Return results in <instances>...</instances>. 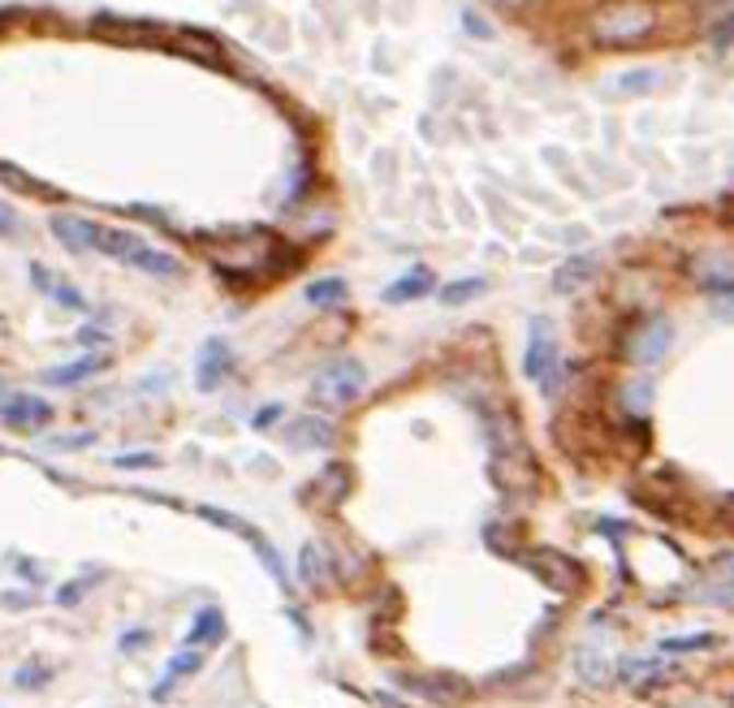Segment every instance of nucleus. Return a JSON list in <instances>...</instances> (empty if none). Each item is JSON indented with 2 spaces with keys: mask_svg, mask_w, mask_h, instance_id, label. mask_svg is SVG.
<instances>
[{
  "mask_svg": "<svg viewBox=\"0 0 734 708\" xmlns=\"http://www.w3.org/2000/svg\"><path fill=\"white\" fill-rule=\"evenodd\" d=\"M0 182H9V186H18V191H26V195H39V191H44L39 182H26V173H22L18 164H0Z\"/></svg>",
  "mask_w": 734,
  "mask_h": 708,
  "instance_id": "nucleus-25",
  "label": "nucleus"
},
{
  "mask_svg": "<svg viewBox=\"0 0 734 708\" xmlns=\"http://www.w3.org/2000/svg\"><path fill=\"white\" fill-rule=\"evenodd\" d=\"M484 289H489L484 277H462V282H454V285H440V302H445V307H458V302L480 298Z\"/></svg>",
  "mask_w": 734,
  "mask_h": 708,
  "instance_id": "nucleus-23",
  "label": "nucleus"
},
{
  "mask_svg": "<svg viewBox=\"0 0 734 708\" xmlns=\"http://www.w3.org/2000/svg\"><path fill=\"white\" fill-rule=\"evenodd\" d=\"M657 82H661L657 70H635V78H622V82H618V91H640V87L649 91V87H657Z\"/></svg>",
  "mask_w": 734,
  "mask_h": 708,
  "instance_id": "nucleus-27",
  "label": "nucleus"
},
{
  "mask_svg": "<svg viewBox=\"0 0 734 708\" xmlns=\"http://www.w3.org/2000/svg\"><path fill=\"white\" fill-rule=\"evenodd\" d=\"M489 445H493L489 471H493L497 489L502 493H527L536 484V463H531V449H527L523 432L514 424V415H493L489 420Z\"/></svg>",
  "mask_w": 734,
  "mask_h": 708,
  "instance_id": "nucleus-1",
  "label": "nucleus"
},
{
  "mask_svg": "<svg viewBox=\"0 0 734 708\" xmlns=\"http://www.w3.org/2000/svg\"><path fill=\"white\" fill-rule=\"evenodd\" d=\"M160 458L156 454H126V458H117V467H156Z\"/></svg>",
  "mask_w": 734,
  "mask_h": 708,
  "instance_id": "nucleus-32",
  "label": "nucleus"
},
{
  "mask_svg": "<svg viewBox=\"0 0 734 708\" xmlns=\"http://www.w3.org/2000/svg\"><path fill=\"white\" fill-rule=\"evenodd\" d=\"M199 665H204V652H195V648L186 643V652L169 661V674H164V683H160V692H156V696L164 700V696H169V683H173V678H186V674H195Z\"/></svg>",
  "mask_w": 734,
  "mask_h": 708,
  "instance_id": "nucleus-22",
  "label": "nucleus"
},
{
  "mask_svg": "<svg viewBox=\"0 0 734 708\" xmlns=\"http://www.w3.org/2000/svg\"><path fill=\"white\" fill-rule=\"evenodd\" d=\"M523 372L553 398L562 385V351H558V329L549 320H531L527 329V354H523Z\"/></svg>",
  "mask_w": 734,
  "mask_h": 708,
  "instance_id": "nucleus-5",
  "label": "nucleus"
},
{
  "mask_svg": "<svg viewBox=\"0 0 734 708\" xmlns=\"http://www.w3.org/2000/svg\"><path fill=\"white\" fill-rule=\"evenodd\" d=\"M653 26H657V13L644 0H622L592 18V31L600 44H640L653 35Z\"/></svg>",
  "mask_w": 734,
  "mask_h": 708,
  "instance_id": "nucleus-4",
  "label": "nucleus"
},
{
  "mask_svg": "<svg viewBox=\"0 0 734 708\" xmlns=\"http://www.w3.org/2000/svg\"><path fill=\"white\" fill-rule=\"evenodd\" d=\"M704 643H713L709 636H691V639H669V643H661V652H683V648H704Z\"/></svg>",
  "mask_w": 734,
  "mask_h": 708,
  "instance_id": "nucleus-29",
  "label": "nucleus"
},
{
  "mask_svg": "<svg viewBox=\"0 0 734 708\" xmlns=\"http://www.w3.org/2000/svg\"><path fill=\"white\" fill-rule=\"evenodd\" d=\"M78 445H91V432H78V436H57L53 449H78Z\"/></svg>",
  "mask_w": 734,
  "mask_h": 708,
  "instance_id": "nucleus-31",
  "label": "nucleus"
},
{
  "mask_svg": "<svg viewBox=\"0 0 734 708\" xmlns=\"http://www.w3.org/2000/svg\"><path fill=\"white\" fill-rule=\"evenodd\" d=\"M229 367H233V354H229V346H225L220 338H213V342L204 346V354H199V363H195L199 389H204V393H208V389H220V380L229 376Z\"/></svg>",
  "mask_w": 734,
  "mask_h": 708,
  "instance_id": "nucleus-14",
  "label": "nucleus"
},
{
  "mask_svg": "<svg viewBox=\"0 0 734 708\" xmlns=\"http://www.w3.org/2000/svg\"><path fill=\"white\" fill-rule=\"evenodd\" d=\"M277 415H282V402H273V407H264V411H260V415L251 420V427H255V432H268V427L277 424Z\"/></svg>",
  "mask_w": 734,
  "mask_h": 708,
  "instance_id": "nucleus-28",
  "label": "nucleus"
},
{
  "mask_svg": "<svg viewBox=\"0 0 734 708\" xmlns=\"http://www.w3.org/2000/svg\"><path fill=\"white\" fill-rule=\"evenodd\" d=\"M104 367H108V354L95 351V354H87V358H73V363H61V367H48V372H44V385L70 389V385H82L87 376L104 372Z\"/></svg>",
  "mask_w": 734,
  "mask_h": 708,
  "instance_id": "nucleus-15",
  "label": "nucleus"
},
{
  "mask_svg": "<svg viewBox=\"0 0 734 708\" xmlns=\"http://www.w3.org/2000/svg\"><path fill=\"white\" fill-rule=\"evenodd\" d=\"M0 233H4V238H18V233H22V225H18V216L9 213L4 204H0Z\"/></svg>",
  "mask_w": 734,
  "mask_h": 708,
  "instance_id": "nucleus-30",
  "label": "nucleus"
},
{
  "mask_svg": "<svg viewBox=\"0 0 734 708\" xmlns=\"http://www.w3.org/2000/svg\"><path fill=\"white\" fill-rule=\"evenodd\" d=\"M147 639H151V636H147V631H130V636L122 639V648L130 652V648H139V643H147Z\"/></svg>",
  "mask_w": 734,
  "mask_h": 708,
  "instance_id": "nucleus-34",
  "label": "nucleus"
},
{
  "mask_svg": "<svg viewBox=\"0 0 734 708\" xmlns=\"http://www.w3.org/2000/svg\"><path fill=\"white\" fill-rule=\"evenodd\" d=\"M346 298H351V282H342V277H320V282L307 285V302L311 307H337Z\"/></svg>",
  "mask_w": 734,
  "mask_h": 708,
  "instance_id": "nucleus-20",
  "label": "nucleus"
},
{
  "mask_svg": "<svg viewBox=\"0 0 734 708\" xmlns=\"http://www.w3.org/2000/svg\"><path fill=\"white\" fill-rule=\"evenodd\" d=\"M691 277L713 289H731L734 285V255L731 251H700L691 260Z\"/></svg>",
  "mask_w": 734,
  "mask_h": 708,
  "instance_id": "nucleus-13",
  "label": "nucleus"
},
{
  "mask_svg": "<svg viewBox=\"0 0 734 708\" xmlns=\"http://www.w3.org/2000/svg\"><path fill=\"white\" fill-rule=\"evenodd\" d=\"M687 601H704V605H734V553L718 558L709 567V579L700 587L687 592Z\"/></svg>",
  "mask_w": 734,
  "mask_h": 708,
  "instance_id": "nucleus-10",
  "label": "nucleus"
},
{
  "mask_svg": "<svg viewBox=\"0 0 734 708\" xmlns=\"http://www.w3.org/2000/svg\"><path fill=\"white\" fill-rule=\"evenodd\" d=\"M437 289V273L433 269H406L398 282L385 289V302H415V298H424V294H433Z\"/></svg>",
  "mask_w": 734,
  "mask_h": 708,
  "instance_id": "nucleus-16",
  "label": "nucleus"
},
{
  "mask_svg": "<svg viewBox=\"0 0 734 708\" xmlns=\"http://www.w3.org/2000/svg\"><path fill=\"white\" fill-rule=\"evenodd\" d=\"M31 277H35V285H39V289H48L53 298H61L66 307H82V294H78V289H70V285H57L61 277H53L48 269H39V264H35V269H31Z\"/></svg>",
  "mask_w": 734,
  "mask_h": 708,
  "instance_id": "nucleus-24",
  "label": "nucleus"
},
{
  "mask_svg": "<svg viewBox=\"0 0 734 708\" xmlns=\"http://www.w3.org/2000/svg\"><path fill=\"white\" fill-rule=\"evenodd\" d=\"M571 665H575V678L587 683V687L609 683V674H613V648H609V639L592 636L587 643H580V652H575Z\"/></svg>",
  "mask_w": 734,
  "mask_h": 708,
  "instance_id": "nucleus-8",
  "label": "nucleus"
},
{
  "mask_svg": "<svg viewBox=\"0 0 734 708\" xmlns=\"http://www.w3.org/2000/svg\"><path fill=\"white\" fill-rule=\"evenodd\" d=\"M286 445L290 449H329L333 441H337V432L329 420H320V415H298L294 424H286Z\"/></svg>",
  "mask_w": 734,
  "mask_h": 708,
  "instance_id": "nucleus-12",
  "label": "nucleus"
},
{
  "mask_svg": "<svg viewBox=\"0 0 734 708\" xmlns=\"http://www.w3.org/2000/svg\"><path fill=\"white\" fill-rule=\"evenodd\" d=\"M48 229H53V238H57L66 251H95V242H100V225L87 220V216L53 213L48 216Z\"/></svg>",
  "mask_w": 734,
  "mask_h": 708,
  "instance_id": "nucleus-9",
  "label": "nucleus"
},
{
  "mask_svg": "<svg viewBox=\"0 0 734 708\" xmlns=\"http://www.w3.org/2000/svg\"><path fill=\"white\" fill-rule=\"evenodd\" d=\"M493 9H531L536 0H489Z\"/></svg>",
  "mask_w": 734,
  "mask_h": 708,
  "instance_id": "nucleus-33",
  "label": "nucleus"
},
{
  "mask_svg": "<svg viewBox=\"0 0 734 708\" xmlns=\"http://www.w3.org/2000/svg\"><path fill=\"white\" fill-rule=\"evenodd\" d=\"M95 251L122 260L126 269H139V273L156 277V282H177V277H186V264H182L177 255L151 247L144 233H130V229H100Z\"/></svg>",
  "mask_w": 734,
  "mask_h": 708,
  "instance_id": "nucleus-2",
  "label": "nucleus"
},
{
  "mask_svg": "<svg viewBox=\"0 0 734 708\" xmlns=\"http://www.w3.org/2000/svg\"><path fill=\"white\" fill-rule=\"evenodd\" d=\"M523 562H527V570H531L540 583H549L553 592H575V587L584 583V567H580L575 558L558 553V549H531Z\"/></svg>",
  "mask_w": 734,
  "mask_h": 708,
  "instance_id": "nucleus-6",
  "label": "nucleus"
},
{
  "mask_svg": "<svg viewBox=\"0 0 734 708\" xmlns=\"http://www.w3.org/2000/svg\"><path fill=\"white\" fill-rule=\"evenodd\" d=\"M53 420V407L39 393H4L0 398V424L22 427V432H39Z\"/></svg>",
  "mask_w": 734,
  "mask_h": 708,
  "instance_id": "nucleus-7",
  "label": "nucleus"
},
{
  "mask_svg": "<svg viewBox=\"0 0 734 708\" xmlns=\"http://www.w3.org/2000/svg\"><path fill=\"white\" fill-rule=\"evenodd\" d=\"M731 510H734V501H731Z\"/></svg>",
  "mask_w": 734,
  "mask_h": 708,
  "instance_id": "nucleus-37",
  "label": "nucleus"
},
{
  "mask_svg": "<svg viewBox=\"0 0 734 708\" xmlns=\"http://www.w3.org/2000/svg\"><path fill=\"white\" fill-rule=\"evenodd\" d=\"M592 277H596V260H592V255H575V260H566V264L553 273V289H558V294H575V289H584Z\"/></svg>",
  "mask_w": 734,
  "mask_h": 708,
  "instance_id": "nucleus-17",
  "label": "nucleus"
},
{
  "mask_svg": "<svg viewBox=\"0 0 734 708\" xmlns=\"http://www.w3.org/2000/svg\"><path fill=\"white\" fill-rule=\"evenodd\" d=\"M13 683H18V687H26V692H31V687H39V683H48V670H44V665H35V661H31V665H22V670H18V674H13Z\"/></svg>",
  "mask_w": 734,
  "mask_h": 708,
  "instance_id": "nucleus-26",
  "label": "nucleus"
},
{
  "mask_svg": "<svg viewBox=\"0 0 734 708\" xmlns=\"http://www.w3.org/2000/svg\"><path fill=\"white\" fill-rule=\"evenodd\" d=\"M220 639H225V614L220 609H199L191 631H186V643L195 648V643H220Z\"/></svg>",
  "mask_w": 734,
  "mask_h": 708,
  "instance_id": "nucleus-19",
  "label": "nucleus"
},
{
  "mask_svg": "<svg viewBox=\"0 0 734 708\" xmlns=\"http://www.w3.org/2000/svg\"><path fill=\"white\" fill-rule=\"evenodd\" d=\"M78 596H82V587H66V592H61V596H57V601H61V605H73V601H78Z\"/></svg>",
  "mask_w": 734,
  "mask_h": 708,
  "instance_id": "nucleus-36",
  "label": "nucleus"
},
{
  "mask_svg": "<svg viewBox=\"0 0 734 708\" xmlns=\"http://www.w3.org/2000/svg\"><path fill=\"white\" fill-rule=\"evenodd\" d=\"M298 574H302V583H307V587H316V583H329V562H324V549H320V545H302Z\"/></svg>",
  "mask_w": 734,
  "mask_h": 708,
  "instance_id": "nucleus-21",
  "label": "nucleus"
},
{
  "mask_svg": "<svg viewBox=\"0 0 734 708\" xmlns=\"http://www.w3.org/2000/svg\"><path fill=\"white\" fill-rule=\"evenodd\" d=\"M718 311H722L726 320H734V294H731V298H718Z\"/></svg>",
  "mask_w": 734,
  "mask_h": 708,
  "instance_id": "nucleus-35",
  "label": "nucleus"
},
{
  "mask_svg": "<svg viewBox=\"0 0 734 708\" xmlns=\"http://www.w3.org/2000/svg\"><path fill=\"white\" fill-rule=\"evenodd\" d=\"M367 393V367L359 358H333L324 372H316L311 380V402L324 411H346Z\"/></svg>",
  "mask_w": 734,
  "mask_h": 708,
  "instance_id": "nucleus-3",
  "label": "nucleus"
},
{
  "mask_svg": "<svg viewBox=\"0 0 734 708\" xmlns=\"http://www.w3.org/2000/svg\"><path fill=\"white\" fill-rule=\"evenodd\" d=\"M665 351H669V324H665V320H649V324H640V329H635V338L627 342L631 363H644V367L661 363Z\"/></svg>",
  "mask_w": 734,
  "mask_h": 708,
  "instance_id": "nucleus-11",
  "label": "nucleus"
},
{
  "mask_svg": "<svg viewBox=\"0 0 734 708\" xmlns=\"http://www.w3.org/2000/svg\"><path fill=\"white\" fill-rule=\"evenodd\" d=\"M411 692L428 696L433 705H458V700L467 696L462 683H458V678H445V674H437V678H411Z\"/></svg>",
  "mask_w": 734,
  "mask_h": 708,
  "instance_id": "nucleus-18",
  "label": "nucleus"
}]
</instances>
